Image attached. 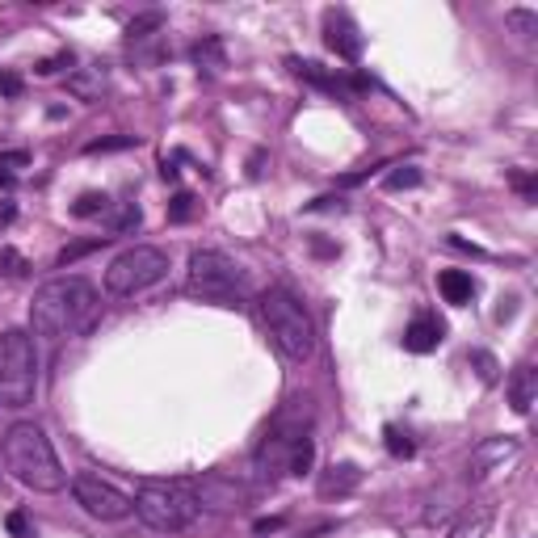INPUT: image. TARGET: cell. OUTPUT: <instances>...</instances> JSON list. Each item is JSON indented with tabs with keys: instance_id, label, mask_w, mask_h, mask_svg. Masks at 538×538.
I'll return each mask as SVG.
<instances>
[{
	"instance_id": "6da1fadb",
	"label": "cell",
	"mask_w": 538,
	"mask_h": 538,
	"mask_svg": "<svg viewBox=\"0 0 538 538\" xmlns=\"http://www.w3.org/2000/svg\"><path fill=\"white\" fill-rule=\"evenodd\" d=\"M93 316H97V291L88 278H76V274L42 282L34 291V303H30V329L51 345L85 332Z\"/></svg>"
},
{
	"instance_id": "7a4b0ae2",
	"label": "cell",
	"mask_w": 538,
	"mask_h": 538,
	"mask_svg": "<svg viewBox=\"0 0 538 538\" xmlns=\"http://www.w3.org/2000/svg\"><path fill=\"white\" fill-rule=\"evenodd\" d=\"M5 467L13 471V479L30 492H63L68 484V471H63L60 454L51 446L47 429L34 425V421H17L5 433Z\"/></svg>"
},
{
	"instance_id": "3957f363",
	"label": "cell",
	"mask_w": 538,
	"mask_h": 538,
	"mask_svg": "<svg viewBox=\"0 0 538 538\" xmlns=\"http://www.w3.org/2000/svg\"><path fill=\"white\" fill-rule=\"evenodd\" d=\"M134 514L147 530L181 534L198 522L202 505L194 496V484H185V479H144L134 492Z\"/></svg>"
},
{
	"instance_id": "277c9868",
	"label": "cell",
	"mask_w": 538,
	"mask_h": 538,
	"mask_svg": "<svg viewBox=\"0 0 538 538\" xmlns=\"http://www.w3.org/2000/svg\"><path fill=\"white\" fill-rule=\"evenodd\" d=\"M257 307H261V320H265L274 345L291 362H307V357L316 354V324H311V316L303 311V303L294 294H286L282 286H269L257 299Z\"/></svg>"
},
{
	"instance_id": "5b68a950",
	"label": "cell",
	"mask_w": 538,
	"mask_h": 538,
	"mask_svg": "<svg viewBox=\"0 0 538 538\" xmlns=\"http://www.w3.org/2000/svg\"><path fill=\"white\" fill-rule=\"evenodd\" d=\"M38 395V349L22 329L0 332V408H30Z\"/></svg>"
},
{
	"instance_id": "8992f818",
	"label": "cell",
	"mask_w": 538,
	"mask_h": 538,
	"mask_svg": "<svg viewBox=\"0 0 538 538\" xmlns=\"http://www.w3.org/2000/svg\"><path fill=\"white\" fill-rule=\"evenodd\" d=\"M190 294L202 303H219V307H240L248 291V274L240 261H232L219 248H198L190 257V278H185Z\"/></svg>"
},
{
	"instance_id": "52a82bcc",
	"label": "cell",
	"mask_w": 538,
	"mask_h": 538,
	"mask_svg": "<svg viewBox=\"0 0 538 538\" xmlns=\"http://www.w3.org/2000/svg\"><path fill=\"white\" fill-rule=\"evenodd\" d=\"M169 278V253L164 248H152V245H134L126 253L110 261L106 269V291L110 294H144L147 286Z\"/></svg>"
},
{
	"instance_id": "ba28073f",
	"label": "cell",
	"mask_w": 538,
	"mask_h": 538,
	"mask_svg": "<svg viewBox=\"0 0 538 538\" xmlns=\"http://www.w3.org/2000/svg\"><path fill=\"white\" fill-rule=\"evenodd\" d=\"M303 416H307V408H303L299 400H291V408H286V413H278V421L269 425L265 441H261V450H257V476H261V479H278L282 471H286L294 441L307 433V429H303Z\"/></svg>"
},
{
	"instance_id": "9c48e42d",
	"label": "cell",
	"mask_w": 538,
	"mask_h": 538,
	"mask_svg": "<svg viewBox=\"0 0 538 538\" xmlns=\"http://www.w3.org/2000/svg\"><path fill=\"white\" fill-rule=\"evenodd\" d=\"M72 496H76V505H80L88 517H97V522H123V517L134 514L131 496H126L118 484H110V479L93 476V471L72 476Z\"/></svg>"
},
{
	"instance_id": "30bf717a",
	"label": "cell",
	"mask_w": 538,
	"mask_h": 538,
	"mask_svg": "<svg viewBox=\"0 0 538 538\" xmlns=\"http://www.w3.org/2000/svg\"><path fill=\"white\" fill-rule=\"evenodd\" d=\"M517 454H522V441L517 438H484L471 450V463H467V479H484L492 471H501L505 463H514Z\"/></svg>"
},
{
	"instance_id": "8fae6325",
	"label": "cell",
	"mask_w": 538,
	"mask_h": 538,
	"mask_svg": "<svg viewBox=\"0 0 538 538\" xmlns=\"http://www.w3.org/2000/svg\"><path fill=\"white\" fill-rule=\"evenodd\" d=\"M324 42H329V51L345 63H357L362 60V47H366L362 34H357V25L349 22V13H337V9L324 13Z\"/></svg>"
},
{
	"instance_id": "7c38bea8",
	"label": "cell",
	"mask_w": 538,
	"mask_h": 538,
	"mask_svg": "<svg viewBox=\"0 0 538 538\" xmlns=\"http://www.w3.org/2000/svg\"><path fill=\"white\" fill-rule=\"evenodd\" d=\"M441 341H446V324H441L433 311L416 316L413 324L404 329V349H408V354H433Z\"/></svg>"
},
{
	"instance_id": "4fadbf2b",
	"label": "cell",
	"mask_w": 538,
	"mask_h": 538,
	"mask_svg": "<svg viewBox=\"0 0 538 538\" xmlns=\"http://www.w3.org/2000/svg\"><path fill=\"white\" fill-rule=\"evenodd\" d=\"M286 68H291L303 85H311V88H320V93H345L349 88V80L345 76H337V72H329L324 63H316V60H286Z\"/></svg>"
},
{
	"instance_id": "5bb4252c",
	"label": "cell",
	"mask_w": 538,
	"mask_h": 538,
	"mask_svg": "<svg viewBox=\"0 0 538 538\" xmlns=\"http://www.w3.org/2000/svg\"><path fill=\"white\" fill-rule=\"evenodd\" d=\"M362 484V467L357 463H332L320 476V496H349Z\"/></svg>"
},
{
	"instance_id": "9a60e30c",
	"label": "cell",
	"mask_w": 538,
	"mask_h": 538,
	"mask_svg": "<svg viewBox=\"0 0 538 538\" xmlns=\"http://www.w3.org/2000/svg\"><path fill=\"white\" fill-rule=\"evenodd\" d=\"M438 291H441L446 303L467 307L471 299H476V278H471L467 269H441V274H438Z\"/></svg>"
},
{
	"instance_id": "2e32d148",
	"label": "cell",
	"mask_w": 538,
	"mask_h": 538,
	"mask_svg": "<svg viewBox=\"0 0 538 538\" xmlns=\"http://www.w3.org/2000/svg\"><path fill=\"white\" fill-rule=\"evenodd\" d=\"M534 400H538V375H534V366H517L514 379H509V404H514V413L526 416L530 408H534Z\"/></svg>"
},
{
	"instance_id": "e0dca14e",
	"label": "cell",
	"mask_w": 538,
	"mask_h": 538,
	"mask_svg": "<svg viewBox=\"0 0 538 538\" xmlns=\"http://www.w3.org/2000/svg\"><path fill=\"white\" fill-rule=\"evenodd\" d=\"M194 496H198V505H210V509H232V505L240 501V492H236L223 476H202Z\"/></svg>"
},
{
	"instance_id": "ac0fdd59",
	"label": "cell",
	"mask_w": 538,
	"mask_h": 538,
	"mask_svg": "<svg viewBox=\"0 0 538 538\" xmlns=\"http://www.w3.org/2000/svg\"><path fill=\"white\" fill-rule=\"evenodd\" d=\"M68 93L80 101H97L101 93H106V72H101V68H93V72H72L68 76Z\"/></svg>"
},
{
	"instance_id": "d6986e66",
	"label": "cell",
	"mask_w": 538,
	"mask_h": 538,
	"mask_svg": "<svg viewBox=\"0 0 538 538\" xmlns=\"http://www.w3.org/2000/svg\"><path fill=\"white\" fill-rule=\"evenodd\" d=\"M488 530H492V509H471L467 517H459L450 538H488Z\"/></svg>"
},
{
	"instance_id": "ffe728a7",
	"label": "cell",
	"mask_w": 538,
	"mask_h": 538,
	"mask_svg": "<svg viewBox=\"0 0 538 538\" xmlns=\"http://www.w3.org/2000/svg\"><path fill=\"white\" fill-rule=\"evenodd\" d=\"M190 60L198 63V68H207V72H215V68H223V38L207 34L202 42H194L190 47Z\"/></svg>"
},
{
	"instance_id": "44dd1931",
	"label": "cell",
	"mask_w": 538,
	"mask_h": 538,
	"mask_svg": "<svg viewBox=\"0 0 538 538\" xmlns=\"http://www.w3.org/2000/svg\"><path fill=\"white\" fill-rule=\"evenodd\" d=\"M316 467V438L311 433H303V438L294 441V450H291V463H286V471L291 476H307Z\"/></svg>"
},
{
	"instance_id": "7402d4cb",
	"label": "cell",
	"mask_w": 538,
	"mask_h": 538,
	"mask_svg": "<svg viewBox=\"0 0 538 538\" xmlns=\"http://www.w3.org/2000/svg\"><path fill=\"white\" fill-rule=\"evenodd\" d=\"M101 245H110V236H93V240H76V245L60 248V257H55V265H60V269L76 265V261H80V257H88V253H97Z\"/></svg>"
},
{
	"instance_id": "603a6c76",
	"label": "cell",
	"mask_w": 538,
	"mask_h": 538,
	"mask_svg": "<svg viewBox=\"0 0 538 538\" xmlns=\"http://www.w3.org/2000/svg\"><path fill=\"white\" fill-rule=\"evenodd\" d=\"M421 181H425V172L416 169V164H400V169H392L387 177H383V190L400 194V190H416Z\"/></svg>"
},
{
	"instance_id": "cb8c5ba5",
	"label": "cell",
	"mask_w": 538,
	"mask_h": 538,
	"mask_svg": "<svg viewBox=\"0 0 538 538\" xmlns=\"http://www.w3.org/2000/svg\"><path fill=\"white\" fill-rule=\"evenodd\" d=\"M106 210H110V194L106 190H88V194L76 198L72 215L76 219H93V215H106Z\"/></svg>"
},
{
	"instance_id": "d4e9b609",
	"label": "cell",
	"mask_w": 538,
	"mask_h": 538,
	"mask_svg": "<svg viewBox=\"0 0 538 538\" xmlns=\"http://www.w3.org/2000/svg\"><path fill=\"white\" fill-rule=\"evenodd\" d=\"M160 25H164V13H160V9L139 13V17H134V22L126 25V38H131V42H139V38H152V34L160 30Z\"/></svg>"
},
{
	"instance_id": "484cf974",
	"label": "cell",
	"mask_w": 538,
	"mask_h": 538,
	"mask_svg": "<svg viewBox=\"0 0 538 538\" xmlns=\"http://www.w3.org/2000/svg\"><path fill=\"white\" fill-rule=\"evenodd\" d=\"M198 215V198L190 190H177L169 202V223H190Z\"/></svg>"
},
{
	"instance_id": "4316f807",
	"label": "cell",
	"mask_w": 538,
	"mask_h": 538,
	"mask_svg": "<svg viewBox=\"0 0 538 538\" xmlns=\"http://www.w3.org/2000/svg\"><path fill=\"white\" fill-rule=\"evenodd\" d=\"M383 446H387V454H392V459H413V454H416L413 438H408V433H400L395 425L383 429Z\"/></svg>"
},
{
	"instance_id": "83f0119b",
	"label": "cell",
	"mask_w": 538,
	"mask_h": 538,
	"mask_svg": "<svg viewBox=\"0 0 538 538\" xmlns=\"http://www.w3.org/2000/svg\"><path fill=\"white\" fill-rule=\"evenodd\" d=\"M134 144H139L134 134H110V139H93L85 152L88 156H101V152H126V147H134Z\"/></svg>"
},
{
	"instance_id": "f1b7e54d",
	"label": "cell",
	"mask_w": 538,
	"mask_h": 538,
	"mask_svg": "<svg viewBox=\"0 0 538 538\" xmlns=\"http://www.w3.org/2000/svg\"><path fill=\"white\" fill-rule=\"evenodd\" d=\"M25 257L17 248H0V278H25Z\"/></svg>"
},
{
	"instance_id": "f546056e",
	"label": "cell",
	"mask_w": 538,
	"mask_h": 538,
	"mask_svg": "<svg viewBox=\"0 0 538 538\" xmlns=\"http://www.w3.org/2000/svg\"><path fill=\"white\" fill-rule=\"evenodd\" d=\"M505 17H509V22H514L522 34H538V13L534 9H509Z\"/></svg>"
},
{
	"instance_id": "4dcf8cb0",
	"label": "cell",
	"mask_w": 538,
	"mask_h": 538,
	"mask_svg": "<svg viewBox=\"0 0 538 538\" xmlns=\"http://www.w3.org/2000/svg\"><path fill=\"white\" fill-rule=\"evenodd\" d=\"M139 223H144V210H139V207H134V202H131V207H126L123 215H118V219H114V236H123V232H134V227H139Z\"/></svg>"
},
{
	"instance_id": "1f68e13d",
	"label": "cell",
	"mask_w": 538,
	"mask_h": 538,
	"mask_svg": "<svg viewBox=\"0 0 538 538\" xmlns=\"http://www.w3.org/2000/svg\"><path fill=\"white\" fill-rule=\"evenodd\" d=\"M471 366L479 370V379H484V383H496V357H492V354L476 349V354H471Z\"/></svg>"
},
{
	"instance_id": "d6a6232c",
	"label": "cell",
	"mask_w": 538,
	"mask_h": 538,
	"mask_svg": "<svg viewBox=\"0 0 538 538\" xmlns=\"http://www.w3.org/2000/svg\"><path fill=\"white\" fill-rule=\"evenodd\" d=\"M25 80L17 72H0V97H22Z\"/></svg>"
},
{
	"instance_id": "836d02e7",
	"label": "cell",
	"mask_w": 538,
	"mask_h": 538,
	"mask_svg": "<svg viewBox=\"0 0 538 538\" xmlns=\"http://www.w3.org/2000/svg\"><path fill=\"white\" fill-rule=\"evenodd\" d=\"M25 164H30V152H5V156H0V172H17V169H25Z\"/></svg>"
},
{
	"instance_id": "e575fe53",
	"label": "cell",
	"mask_w": 538,
	"mask_h": 538,
	"mask_svg": "<svg viewBox=\"0 0 538 538\" xmlns=\"http://www.w3.org/2000/svg\"><path fill=\"white\" fill-rule=\"evenodd\" d=\"M63 63H72V55H55V60H42V63L34 68V72H38V76H55V72L63 68Z\"/></svg>"
},
{
	"instance_id": "d590c367",
	"label": "cell",
	"mask_w": 538,
	"mask_h": 538,
	"mask_svg": "<svg viewBox=\"0 0 538 538\" xmlns=\"http://www.w3.org/2000/svg\"><path fill=\"white\" fill-rule=\"evenodd\" d=\"M5 526H9L13 538H25V534H30V526H25V514H9V522H5Z\"/></svg>"
},
{
	"instance_id": "8d00e7d4",
	"label": "cell",
	"mask_w": 538,
	"mask_h": 538,
	"mask_svg": "<svg viewBox=\"0 0 538 538\" xmlns=\"http://www.w3.org/2000/svg\"><path fill=\"white\" fill-rule=\"evenodd\" d=\"M265 152H253V156H248V177H261V172H265Z\"/></svg>"
},
{
	"instance_id": "74e56055",
	"label": "cell",
	"mask_w": 538,
	"mask_h": 538,
	"mask_svg": "<svg viewBox=\"0 0 538 538\" xmlns=\"http://www.w3.org/2000/svg\"><path fill=\"white\" fill-rule=\"evenodd\" d=\"M509 181H514V190H522V198H534V181H530V177H522V172H514Z\"/></svg>"
},
{
	"instance_id": "f35d334b",
	"label": "cell",
	"mask_w": 538,
	"mask_h": 538,
	"mask_svg": "<svg viewBox=\"0 0 538 538\" xmlns=\"http://www.w3.org/2000/svg\"><path fill=\"white\" fill-rule=\"evenodd\" d=\"M332 207L341 210L345 202H341V198H316V202H311V207H307V210H332Z\"/></svg>"
},
{
	"instance_id": "ab89813d",
	"label": "cell",
	"mask_w": 538,
	"mask_h": 538,
	"mask_svg": "<svg viewBox=\"0 0 538 538\" xmlns=\"http://www.w3.org/2000/svg\"><path fill=\"white\" fill-rule=\"evenodd\" d=\"M253 530H257V534H269V530H282V517H261V522H257Z\"/></svg>"
},
{
	"instance_id": "60d3db41",
	"label": "cell",
	"mask_w": 538,
	"mask_h": 538,
	"mask_svg": "<svg viewBox=\"0 0 538 538\" xmlns=\"http://www.w3.org/2000/svg\"><path fill=\"white\" fill-rule=\"evenodd\" d=\"M13 219H17V207H13V202H9V207H0V227H9Z\"/></svg>"
},
{
	"instance_id": "b9f144b4",
	"label": "cell",
	"mask_w": 538,
	"mask_h": 538,
	"mask_svg": "<svg viewBox=\"0 0 538 538\" xmlns=\"http://www.w3.org/2000/svg\"><path fill=\"white\" fill-rule=\"evenodd\" d=\"M0 190H13V177H9V172H0Z\"/></svg>"
}]
</instances>
